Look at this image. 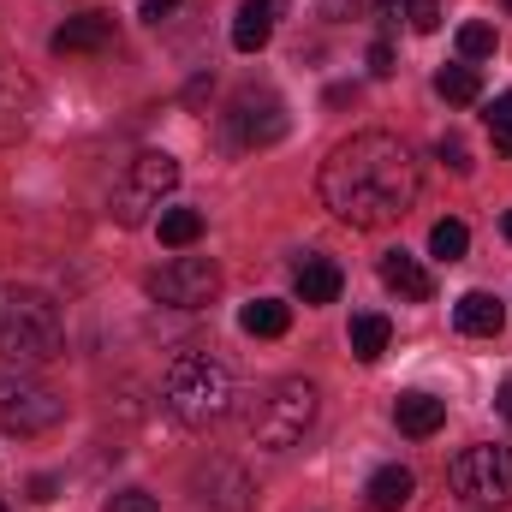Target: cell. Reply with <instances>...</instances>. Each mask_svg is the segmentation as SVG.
Here are the masks:
<instances>
[{
    "label": "cell",
    "mask_w": 512,
    "mask_h": 512,
    "mask_svg": "<svg viewBox=\"0 0 512 512\" xmlns=\"http://www.w3.org/2000/svg\"><path fill=\"white\" fill-rule=\"evenodd\" d=\"M465 251H471V233H465V221H435V227H429V256H441V262H459Z\"/></svg>",
    "instance_id": "23"
},
{
    "label": "cell",
    "mask_w": 512,
    "mask_h": 512,
    "mask_svg": "<svg viewBox=\"0 0 512 512\" xmlns=\"http://www.w3.org/2000/svg\"><path fill=\"white\" fill-rule=\"evenodd\" d=\"M292 292H298V304H334V298H340V262H328V256H298Z\"/></svg>",
    "instance_id": "16"
},
{
    "label": "cell",
    "mask_w": 512,
    "mask_h": 512,
    "mask_svg": "<svg viewBox=\"0 0 512 512\" xmlns=\"http://www.w3.org/2000/svg\"><path fill=\"white\" fill-rule=\"evenodd\" d=\"M155 233H161V245L185 251V245H197V239H203V209H161Z\"/></svg>",
    "instance_id": "22"
},
{
    "label": "cell",
    "mask_w": 512,
    "mask_h": 512,
    "mask_svg": "<svg viewBox=\"0 0 512 512\" xmlns=\"http://www.w3.org/2000/svg\"><path fill=\"white\" fill-rule=\"evenodd\" d=\"M108 512H161V501L149 489H120V495H108Z\"/></svg>",
    "instance_id": "28"
},
{
    "label": "cell",
    "mask_w": 512,
    "mask_h": 512,
    "mask_svg": "<svg viewBox=\"0 0 512 512\" xmlns=\"http://www.w3.org/2000/svg\"><path fill=\"white\" fill-rule=\"evenodd\" d=\"M453 495L471 501V507H507L512 501V447H495V441H477L453 459L447 471Z\"/></svg>",
    "instance_id": "5"
},
{
    "label": "cell",
    "mask_w": 512,
    "mask_h": 512,
    "mask_svg": "<svg viewBox=\"0 0 512 512\" xmlns=\"http://www.w3.org/2000/svg\"><path fill=\"white\" fill-rule=\"evenodd\" d=\"M417 155L393 131H358L322 161V203L346 227H393L417 203Z\"/></svg>",
    "instance_id": "1"
},
{
    "label": "cell",
    "mask_w": 512,
    "mask_h": 512,
    "mask_svg": "<svg viewBox=\"0 0 512 512\" xmlns=\"http://www.w3.org/2000/svg\"><path fill=\"white\" fill-rule=\"evenodd\" d=\"M459 54H465V66L471 60H489L495 54V24H483V18L477 24H459Z\"/></svg>",
    "instance_id": "24"
},
{
    "label": "cell",
    "mask_w": 512,
    "mask_h": 512,
    "mask_svg": "<svg viewBox=\"0 0 512 512\" xmlns=\"http://www.w3.org/2000/svg\"><path fill=\"white\" fill-rule=\"evenodd\" d=\"M393 423H399L411 441H429V435L447 423V399H435V393L411 387V393H399V399H393Z\"/></svg>",
    "instance_id": "13"
},
{
    "label": "cell",
    "mask_w": 512,
    "mask_h": 512,
    "mask_svg": "<svg viewBox=\"0 0 512 512\" xmlns=\"http://www.w3.org/2000/svg\"><path fill=\"white\" fill-rule=\"evenodd\" d=\"M453 322H459V334H471V340H495V334L507 328V304H501L495 292H465V298L453 304Z\"/></svg>",
    "instance_id": "14"
},
{
    "label": "cell",
    "mask_w": 512,
    "mask_h": 512,
    "mask_svg": "<svg viewBox=\"0 0 512 512\" xmlns=\"http://www.w3.org/2000/svg\"><path fill=\"white\" fill-rule=\"evenodd\" d=\"M370 78H393V48L387 42H370Z\"/></svg>",
    "instance_id": "30"
},
{
    "label": "cell",
    "mask_w": 512,
    "mask_h": 512,
    "mask_svg": "<svg viewBox=\"0 0 512 512\" xmlns=\"http://www.w3.org/2000/svg\"><path fill=\"white\" fill-rule=\"evenodd\" d=\"M435 96L453 102V108H471V102L483 96V72L465 66V60H459V66H441V72H435Z\"/></svg>",
    "instance_id": "21"
},
{
    "label": "cell",
    "mask_w": 512,
    "mask_h": 512,
    "mask_svg": "<svg viewBox=\"0 0 512 512\" xmlns=\"http://www.w3.org/2000/svg\"><path fill=\"white\" fill-rule=\"evenodd\" d=\"M60 417H66V399H60L54 387L30 382V376H6V382H0V435L30 441V435L60 429Z\"/></svg>",
    "instance_id": "7"
},
{
    "label": "cell",
    "mask_w": 512,
    "mask_h": 512,
    "mask_svg": "<svg viewBox=\"0 0 512 512\" xmlns=\"http://www.w3.org/2000/svg\"><path fill=\"white\" fill-rule=\"evenodd\" d=\"M435 155H441V161H447L453 173H471V149H465V137H459V131H441Z\"/></svg>",
    "instance_id": "26"
},
{
    "label": "cell",
    "mask_w": 512,
    "mask_h": 512,
    "mask_svg": "<svg viewBox=\"0 0 512 512\" xmlns=\"http://www.w3.org/2000/svg\"><path fill=\"white\" fill-rule=\"evenodd\" d=\"M251 477L239 471V465H227V459H215L209 471H197V501H209V507L221 512H251Z\"/></svg>",
    "instance_id": "11"
},
{
    "label": "cell",
    "mask_w": 512,
    "mask_h": 512,
    "mask_svg": "<svg viewBox=\"0 0 512 512\" xmlns=\"http://www.w3.org/2000/svg\"><path fill=\"white\" fill-rule=\"evenodd\" d=\"M66 352L60 304L36 286H0V358L6 364H54Z\"/></svg>",
    "instance_id": "2"
},
{
    "label": "cell",
    "mask_w": 512,
    "mask_h": 512,
    "mask_svg": "<svg viewBox=\"0 0 512 512\" xmlns=\"http://www.w3.org/2000/svg\"><path fill=\"white\" fill-rule=\"evenodd\" d=\"M346 340H352V358H358V364H376V358L387 352V340H393V322L376 316V310H364V316H352Z\"/></svg>",
    "instance_id": "19"
},
{
    "label": "cell",
    "mask_w": 512,
    "mask_h": 512,
    "mask_svg": "<svg viewBox=\"0 0 512 512\" xmlns=\"http://www.w3.org/2000/svg\"><path fill=\"white\" fill-rule=\"evenodd\" d=\"M405 18H411V30H417V36H435V30H441V0H411V12H405Z\"/></svg>",
    "instance_id": "27"
},
{
    "label": "cell",
    "mask_w": 512,
    "mask_h": 512,
    "mask_svg": "<svg viewBox=\"0 0 512 512\" xmlns=\"http://www.w3.org/2000/svg\"><path fill=\"white\" fill-rule=\"evenodd\" d=\"M239 328L256 334V340H280L286 328H292V304H280V298H256L239 310Z\"/></svg>",
    "instance_id": "20"
},
{
    "label": "cell",
    "mask_w": 512,
    "mask_h": 512,
    "mask_svg": "<svg viewBox=\"0 0 512 512\" xmlns=\"http://www.w3.org/2000/svg\"><path fill=\"white\" fill-rule=\"evenodd\" d=\"M36 108H42L36 84L12 60H0V143H18L24 131L36 126Z\"/></svg>",
    "instance_id": "10"
},
{
    "label": "cell",
    "mask_w": 512,
    "mask_h": 512,
    "mask_svg": "<svg viewBox=\"0 0 512 512\" xmlns=\"http://www.w3.org/2000/svg\"><path fill=\"white\" fill-rule=\"evenodd\" d=\"M507 6H512V0H507Z\"/></svg>",
    "instance_id": "37"
},
{
    "label": "cell",
    "mask_w": 512,
    "mask_h": 512,
    "mask_svg": "<svg viewBox=\"0 0 512 512\" xmlns=\"http://www.w3.org/2000/svg\"><path fill=\"white\" fill-rule=\"evenodd\" d=\"M161 405H167L179 423H191V429L221 423V417L233 411V376H227V364L209 358V352L173 358L167 376H161Z\"/></svg>",
    "instance_id": "3"
},
{
    "label": "cell",
    "mask_w": 512,
    "mask_h": 512,
    "mask_svg": "<svg viewBox=\"0 0 512 512\" xmlns=\"http://www.w3.org/2000/svg\"><path fill=\"white\" fill-rule=\"evenodd\" d=\"M411 489H417V477L405 471V465H382L370 483H364V507L370 512H399L411 501Z\"/></svg>",
    "instance_id": "18"
},
{
    "label": "cell",
    "mask_w": 512,
    "mask_h": 512,
    "mask_svg": "<svg viewBox=\"0 0 512 512\" xmlns=\"http://www.w3.org/2000/svg\"><path fill=\"white\" fill-rule=\"evenodd\" d=\"M149 298L167 304V310H203L215 292H221V268L209 256H173L167 268H155L149 280Z\"/></svg>",
    "instance_id": "8"
},
{
    "label": "cell",
    "mask_w": 512,
    "mask_h": 512,
    "mask_svg": "<svg viewBox=\"0 0 512 512\" xmlns=\"http://www.w3.org/2000/svg\"><path fill=\"white\" fill-rule=\"evenodd\" d=\"M483 120H489V137H495V149H501V155H512V90L489 102V114H483Z\"/></svg>",
    "instance_id": "25"
},
{
    "label": "cell",
    "mask_w": 512,
    "mask_h": 512,
    "mask_svg": "<svg viewBox=\"0 0 512 512\" xmlns=\"http://www.w3.org/2000/svg\"><path fill=\"white\" fill-rule=\"evenodd\" d=\"M173 185H179V161H173L167 149H143L126 167L120 191H114V221H120V227H143L149 209H161V197H167Z\"/></svg>",
    "instance_id": "6"
},
{
    "label": "cell",
    "mask_w": 512,
    "mask_h": 512,
    "mask_svg": "<svg viewBox=\"0 0 512 512\" xmlns=\"http://www.w3.org/2000/svg\"><path fill=\"white\" fill-rule=\"evenodd\" d=\"M173 6H179V0H143V18H149V24H161Z\"/></svg>",
    "instance_id": "33"
},
{
    "label": "cell",
    "mask_w": 512,
    "mask_h": 512,
    "mask_svg": "<svg viewBox=\"0 0 512 512\" xmlns=\"http://www.w3.org/2000/svg\"><path fill=\"white\" fill-rule=\"evenodd\" d=\"M108 42H114V18H108V12H78V18H66V24L48 36L54 54H96V48H108Z\"/></svg>",
    "instance_id": "12"
},
{
    "label": "cell",
    "mask_w": 512,
    "mask_h": 512,
    "mask_svg": "<svg viewBox=\"0 0 512 512\" xmlns=\"http://www.w3.org/2000/svg\"><path fill=\"white\" fill-rule=\"evenodd\" d=\"M376 12H382L387 24H399V18L411 12V0H376Z\"/></svg>",
    "instance_id": "32"
},
{
    "label": "cell",
    "mask_w": 512,
    "mask_h": 512,
    "mask_svg": "<svg viewBox=\"0 0 512 512\" xmlns=\"http://www.w3.org/2000/svg\"><path fill=\"white\" fill-rule=\"evenodd\" d=\"M0 512H6V507H0Z\"/></svg>",
    "instance_id": "38"
},
{
    "label": "cell",
    "mask_w": 512,
    "mask_h": 512,
    "mask_svg": "<svg viewBox=\"0 0 512 512\" xmlns=\"http://www.w3.org/2000/svg\"><path fill=\"white\" fill-rule=\"evenodd\" d=\"M501 233H507V239H512V209H507V221H501Z\"/></svg>",
    "instance_id": "36"
},
{
    "label": "cell",
    "mask_w": 512,
    "mask_h": 512,
    "mask_svg": "<svg viewBox=\"0 0 512 512\" xmlns=\"http://www.w3.org/2000/svg\"><path fill=\"white\" fill-rule=\"evenodd\" d=\"M30 501H36V507L60 501V477H30Z\"/></svg>",
    "instance_id": "29"
},
{
    "label": "cell",
    "mask_w": 512,
    "mask_h": 512,
    "mask_svg": "<svg viewBox=\"0 0 512 512\" xmlns=\"http://www.w3.org/2000/svg\"><path fill=\"white\" fill-rule=\"evenodd\" d=\"M310 423H316V387L304 382V376L274 382L251 405V435H256V447H268V453L298 447V441L310 435Z\"/></svg>",
    "instance_id": "4"
},
{
    "label": "cell",
    "mask_w": 512,
    "mask_h": 512,
    "mask_svg": "<svg viewBox=\"0 0 512 512\" xmlns=\"http://www.w3.org/2000/svg\"><path fill=\"white\" fill-rule=\"evenodd\" d=\"M322 12H328V18H346V12H352V0H322Z\"/></svg>",
    "instance_id": "35"
},
{
    "label": "cell",
    "mask_w": 512,
    "mask_h": 512,
    "mask_svg": "<svg viewBox=\"0 0 512 512\" xmlns=\"http://www.w3.org/2000/svg\"><path fill=\"white\" fill-rule=\"evenodd\" d=\"M280 12H286V0H245V6H239V18H233V48H239V54L268 48V36H274Z\"/></svg>",
    "instance_id": "15"
},
{
    "label": "cell",
    "mask_w": 512,
    "mask_h": 512,
    "mask_svg": "<svg viewBox=\"0 0 512 512\" xmlns=\"http://www.w3.org/2000/svg\"><path fill=\"white\" fill-rule=\"evenodd\" d=\"M495 411H501V417L512 423V376H507L501 387H495Z\"/></svg>",
    "instance_id": "34"
},
{
    "label": "cell",
    "mask_w": 512,
    "mask_h": 512,
    "mask_svg": "<svg viewBox=\"0 0 512 512\" xmlns=\"http://www.w3.org/2000/svg\"><path fill=\"white\" fill-rule=\"evenodd\" d=\"M322 102H328V108H346V102H358V84H328Z\"/></svg>",
    "instance_id": "31"
},
{
    "label": "cell",
    "mask_w": 512,
    "mask_h": 512,
    "mask_svg": "<svg viewBox=\"0 0 512 512\" xmlns=\"http://www.w3.org/2000/svg\"><path fill=\"white\" fill-rule=\"evenodd\" d=\"M382 286H387V292H399L405 304H423V298L435 292L429 268H423L411 251H387V256H382Z\"/></svg>",
    "instance_id": "17"
},
{
    "label": "cell",
    "mask_w": 512,
    "mask_h": 512,
    "mask_svg": "<svg viewBox=\"0 0 512 512\" xmlns=\"http://www.w3.org/2000/svg\"><path fill=\"white\" fill-rule=\"evenodd\" d=\"M292 131V114H286V102L274 96V90H239L233 96V108H227V137L239 143V149H268V143H280Z\"/></svg>",
    "instance_id": "9"
}]
</instances>
